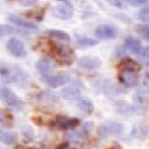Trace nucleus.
I'll use <instances>...</instances> for the list:
<instances>
[{
	"label": "nucleus",
	"instance_id": "15",
	"mask_svg": "<svg viewBox=\"0 0 149 149\" xmlns=\"http://www.w3.org/2000/svg\"><path fill=\"white\" fill-rule=\"evenodd\" d=\"M55 121H56L57 127L61 128V129L73 128L74 126L78 125V120H76V119H69L66 116H57V119Z\"/></svg>",
	"mask_w": 149,
	"mask_h": 149
},
{
	"label": "nucleus",
	"instance_id": "21",
	"mask_svg": "<svg viewBox=\"0 0 149 149\" xmlns=\"http://www.w3.org/2000/svg\"><path fill=\"white\" fill-rule=\"evenodd\" d=\"M77 43L83 47V48H86V47H92V45H95L98 42L97 40L94 38H90V37H84V36H80L77 38Z\"/></svg>",
	"mask_w": 149,
	"mask_h": 149
},
{
	"label": "nucleus",
	"instance_id": "7",
	"mask_svg": "<svg viewBox=\"0 0 149 149\" xmlns=\"http://www.w3.org/2000/svg\"><path fill=\"white\" fill-rule=\"evenodd\" d=\"M0 99L12 107H15V108L22 107V101L9 88H0Z\"/></svg>",
	"mask_w": 149,
	"mask_h": 149
},
{
	"label": "nucleus",
	"instance_id": "25",
	"mask_svg": "<svg viewBox=\"0 0 149 149\" xmlns=\"http://www.w3.org/2000/svg\"><path fill=\"white\" fill-rule=\"evenodd\" d=\"M92 128H93V123H92V122H85V123L81 126L80 134H81V135H87V134L91 133Z\"/></svg>",
	"mask_w": 149,
	"mask_h": 149
},
{
	"label": "nucleus",
	"instance_id": "17",
	"mask_svg": "<svg viewBox=\"0 0 149 149\" xmlns=\"http://www.w3.org/2000/svg\"><path fill=\"white\" fill-rule=\"evenodd\" d=\"M77 107L79 109H81L83 112L87 113V114H91L94 109V106H93V102L91 100H86V99H81L78 101L77 104Z\"/></svg>",
	"mask_w": 149,
	"mask_h": 149
},
{
	"label": "nucleus",
	"instance_id": "16",
	"mask_svg": "<svg viewBox=\"0 0 149 149\" xmlns=\"http://www.w3.org/2000/svg\"><path fill=\"white\" fill-rule=\"evenodd\" d=\"M0 123L5 127H12L13 125V118L9 111L0 109Z\"/></svg>",
	"mask_w": 149,
	"mask_h": 149
},
{
	"label": "nucleus",
	"instance_id": "11",
	"mask_svg": "<svg viewBox=\"0 0 149 149\" xmlns=\"http://www.w3.org/2000/svg\"><path fill=\"white\" fill-rule=\"evenodd\" d=\"M8 20L10 23L22 28V29H27V30H36L37 29V26L30 21H27V20H23L22 17L17 16V15H9L8 16Z\"/></svg>",
	"mask_w": 149,
	"mask_h": 149
},
{
	"label": "nucleus",
	"instance_id": "13",
	"mask_svg": "<svg viewBox=\"0 0 149 149\" xmlns=\"http://www.w3.org/2000/svg\"><path fill=\"white\" fill-rule=\"evenodd\" d=\"M36 69H37V71H38L41 74H43L44 77H45V76H50L51 72L54 71V66L51 65L50 61L47 59V58H41V59H38L37 63H36Z\"/></svg>",
	"mask_w": 149,
	"mask_h": 149
},
{
	"label": "nucleus",
	"instance_id": "5",
	"mask_svg": "<svg viewBox=\"0 0 149 149\" xmlns=\"http://www.w3.org/2000/svg\"><path fill=\"white\" fill-rule=\"evenodd\" d=\"M123 130V126L116 121H107L101 125L100 134L104 136H119Z\"/></svg>",
	"mask_w": 149,
	"mask_h": 149
},
{
	"label": "nucleus",
	"instance_id": "22",
	"mask_svg": "<svg viewBox=\"0 0 149 149\" xmlns=\"http://www.w3.org/2000/svg\"><path fill=\"white\" fill-rule=\"evenodd\" d=\"M137 17L141 22L149 24V6H144L137 14Z\"/></svg>",
	"mask_w": 149,
	"mask_h": 149
},
{
	"label": "nucleus",
	"instance_id": "12",
	"mask_svg": "<svg viewBox=\"0 0 149 149\" xmlns=\"http://www.w3.org/2000/svg\"><path fill=\"white\" fill-rule=\"evenodd\" d=\"M61 95L66 100H77L80 98V90L73 85H69L61 90Z\"/></svg>",
	"mask_w": 149,
	"mask_h": 149
},
{
	"label": "nucleus",
	"instance_id": "8",
	"mask_svg": "<svg viewBox=\"0 0 149 149\" xmlns=\"http://www.w3.org/2000/svg\"><path fill=\"white\" fill-rule=\"evenodd\" d=\"M51 13L57 19H61V20H69L73 12H72V7H69L64 3H61V5H57V6H54L51 8Z\"/></svg>",
	"mask_w": 149,
	"mask_h": 149
},
{
	"label": "nucleus",
	"instance_id": "14",
	"mask_svg": "<svg viewBox=\"0 0 149 149\" xmlns=\"http://www.w3.org/2000/svg\"><path fill=\"white\" fill-rule=\"evenodd\" d=\"M125 48L128 49L133 54H139L142 47H141V42L137 38L133 36H128L127 38H125Z\"/></svg>",
	"mask_w": 149,
	"mask_h": 149
},
{
	"label": "nucleus",
	"instance_id": "4",
	"mask_svg": "<svg viewBox=\"0 0 149 149\" xmlns=\"http://www.w3.org/2000/svg\"><path fill=\"white\" fill-rule=\"evenodd\" d=\"M119 79L123 85H126L128 87H133V86H136V84H137V73L133 69L122 66V69L119 73Z\"/></svg>",
	"mask_w": 149,
	"mask_h": 149
},
{
	"label": "nucleus",
	"instance_id": "1",
	"mask_svg": "<svg viewBox=\"0 0 149 149\" xmlns=\"http://www.w3.org/2000/svg\"><path fill=\"white\" fill-rule=\"evenodd\" d=\"M49 45H50V51L54 58L58 63H61L62 65H70L73 63L76 56L71 48H69L68 45H63L54 42H51Z\"/></svg>",
	"mask_w": 149,
	"mask_h": 149
},
{
	"label": "nucleus",
	"instance_id": "33",
	"mask_svg": "<svg viewBox=\"0 0 149 149\" xmlns=\"http://www.w3.org/2000/svg\"><path fill=\"white\" fill-rule=\"evenodd\" d=\"M111 149H121V148H119V147H113V148H111Z\"/></svg>",
	"mask_w": 149,
	"mask_h": 149
},
{
	"label": "nucleus",
	"instance_id": "6",
	"mask_svg": "<svg viewBox=\"0 0 149 149\" xmlns=\"http://www.w3.org/2000/svg\"><path fill=\"white\" fill-rule=\"evenodd\" d=\"M6 47H7L8 52L15 57H23L26 55V48H24L23 43L16 37L9 38L7 41Z\"/></svg>",
	"mask_w": 149,
	"mask_h": 149
},
{
	"label": "nucleus",
	"instance_id": "19",
	"mask_svg": "<svg viewBox=\"0 0 149 149\" xmlns=\"http://www.w3.org/2000/svg\"><path fill=\"white\" fill-rule=\"evenodd\" d=\"M47 34H48L49 36H51V37H54V38H57V40H61V41H65V42L70 41V36H69L65 31H63V30L52 29V30H48Z\"/></svg>",
	"mask_w": 149,
	"mask_h": 149
},
{
	"label": "nucleus",
	"instance_id": "20",
	"mask_svg": "<svg viewBox=\"0 0 149 149\" xmlns=\"http://www.w3.org/2000/svg\"><path fill=\"white\" fill-rule=\"evenodd\" d=\"M15 134L13 132H1L0 133V141L5 144H12L15 142Z\"/></svg>",
	"mask_w": 149,
	"mask_h": 149
},
{
	"label": "nucleus",
	"instance_id": "32",
	"mask_svg": "<svg viewBox=\"0 0 149 149\" xmlns=\"http://www.w3.org/2000/svg\"><path fill=\"white\" fill-rule=\"evenodd\" d=\"M59 149H74V148H71V147H68V146H64V147H61Z\"/></svg>",
	"mask_w": 149,
	"mask_h": 149
},
{
	"label": "nucleus",
	"instance_id": "34",
	"mask_svg": "<svg viewBox=\"0 0 149 149\" xmlns=\"http://www.w3.org/2000/svg\"><path fill=\"white\" fill-rule=\"evenodd\" d=\"M147 76H148V77H149V71H148V72H147Z\"/></svg>",
	"mask_w": 149,
	"mask_h": 149
},
{
	"label": "nucleus",
	"instance_id": "3",
	"mask_svg": "<svg viewBox=\"0 0 149 149\" xmlns=\"http://www.w3.org/2000/svg\"><path fill=\"white\" fill-rule=\"evenodd\" d=\"M94 35L101 40H112L118 36V29L113 24H100L95 28Z\"/></svg>",
	"mask_w": 149,
	"mask_h": 149
},
{
	"label": "nucleus",
	"instance_id": "28",
	"mask_svg": "<svg viewBox=\"0 0 149 149\" xmlns=\"http://www.w3.org/2000/svg\"><path fill=\"white\" fill-rule=\"evenodd\" d=\"M129 5L132 6H143V5H147L149 2V0H126Z\"/></svg>",
	"mask_w": 149,
	"mask_h": 149
},
{
	"label": "nucleus",
	"instance_id": "29",
	"mask_svg": "<svg viewBox=\"0 0 149 149\" xmlns=\"http://www.w3.org/2000/svg\"><path fill=\"white\" fill-rule=\"evenodd\" d=\"M16 1L22 6H31V5L36 3L38 0H16Z\"/></svg>",
	"mask_w": 149,
	"mask_h": 149
},
{
	"label": "nucleus",
	"instance_id": "10",
	"mask_svg": "<svg viewBox=\"0 0 149 149\" xmlns=\"http://www.w3.org/2000/svg\"><path fill=\"white\" fill-rule=\"evenodd\" d=\"M78 65L86 70H93L101 65V61L94 56H84V57L79 58Z\"/></svg>",
	"mask_w": 149,
	"mask_h": 149
},
{
	"label": "nucleus",
	"instance_id": "31",
	"mask_svg": "<svg viewBox=\"0 0 149 149\" xmlns=\"http://www.w3.org/2000/svg\"><path fill=\"white\" fill-rule=\"evenodd\" d=\"M15 149H30V148H27V147H23V146H17V147H15Z\"/></svg>",
	"mask_w": 149,
	"mask_h": 149
},
{
	"label": "nucleus",
	"instance_id": "27",
	"mask_svg": "<svg viewBox=\"0 0 149 149\" xmlns=\"http://www.w3.org/2000/svg\"><path fill=\"white\" fill-rule=\"evenodd\" d=\"M13 31H17V30H15L14 28H12L9 26H2V24H0V37L2 35L7 34V33H13Z\"/></svg>",
	"mask_w": 149,
	"mask_h": 149
},
{
	"label": "nucleus",
	"instance_id": "9",
	"mask_svg": "<svg viewBox=\"0 0 149 149\" xmlns=\"http://www.w3.org/2000/svg\"><path fill=\"white\" fill-rule=\"evenodd\" d=\"M43 80L51 87H58L63 84H66L70 80V77L65 73L63 74H50V76H45L43 77Z\"/></svg>",
	"mask_w": 149,
	"mask_h": 149
},
{
	"label": "nucleus",
	"instance_id": "26",
	"mask_svg": "<svg viewBox=\"0 0 149 149\" xmlns=\"http://www.w3.org/2000/svg\"><path fill=\"white\" fill-rule=\"evenodd\" d=\"M141 59H142V62L146 65L149 66V47H147V48H144L142 50V52H141Z\"/></svg>",
	"mask_w": 149,
	"mask_h": 149
},
{
	"label": "nucleus",
	"instance_id": "24",
	"mask_svg": "<svg viewBox=\"0 0 149 149\" xmlns=\"http://www.w3.org/2000/svg\"><path fill=\"white\" fill-rule=\"evenodd\" d=\"M107 2L113 6V7H116V8H126L127 7V1L126 0H107Z\"/></svg>",
	"mask_w": 149,
	"mask_h": 149
},
{
	"label": "nucleus",
	"instance_id": "23",
	"mask_svg": "<svg viewBox=\"0 0 149 149\" xmlns=\"http://www.w3.org/2000/svg\"><path fill=\"white\" fill-rule=\"evenodd\" d=\"M136 31L139 35H141L143 38H146L147 41H149V26H146V24H140V26H136Z\"/></svg>",
	"mask_w": 149,
	"mask_h": 149
},
{
	"label": "nucleus",
	"instance_id": "18",
	"mask_svg": "<svg viewBox=\"0 0 149 149\" xmlns=\"http://www.w3.org/2000/svg\"><path fill=\"white\" fill-rule=\"evenodd\" d=\"M45 9H47V6L43 7V8H36V9H33V10H30V12H27V13H26V16L31 17V19L37 20V21H41V20H43V17H44Z\"/></svg>",
	"mask_w": 149,
	"mask_h": 149
},
{
	"label": "nucleus",
	"instance_id": "2",
	"mask_svg": "<svg viewBox=\"0 0 149 149\" xmlns=\"http://www.w3.org/2000/svg\"><path fill=\"white\" fill-rule=\"evenodd\" d=\"M0 78L5 83H24L26 74L17 66L9 64H0Z\"/></svg>",
	"mask_w": 149,
	"mask_h": 149
},
{
	"label": "nucleus",
	"instance_id": "30",
	"mask_svg": "<svg viewBox=\"0 0 149 149\" xmlns=\"http://www.w3.org/2000/svg\"><path fill=\"white\" fill-rule=\"evenodd\" d=\"M58 2H61V3H64V5H66V6H69V7H72V5H71V2L69 1V0H57Z\"/></svg>",
	"mask_w": 149,
	"mask_h": 149
}]
</instances>
